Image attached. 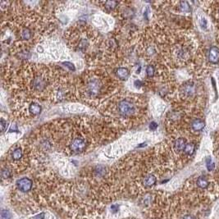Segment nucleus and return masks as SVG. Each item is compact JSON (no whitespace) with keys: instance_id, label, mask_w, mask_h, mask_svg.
Wrapping results in <instances>:
<instances>
[{"instance_id":"nucleus-28","label":"nucleus","mask_w":219,"mask_h":219,"mask_svg":"<svg viewBox=\"0 0 219 219\" xmlns=\"http://www.w3.org/2000/svg\"><path fill=\"white\" fill-rule=\"evenodd\" d=\"M183 219H194V217L191 215H186V217H184Z\"/></svg>"},{"instance_id":"nucleus-13","label":"nucleus","mask_w":219,"mask_h":219,"mask_svg":"<svg viewBox=\"0 0 219 219\" xmlns=\"http://www.w3.org/2000/svg\"><path fill=\"white\" fill-rule=\"evenodd\" d=\"M20 33H21V39L24 40H29L32 36L31 31L29 28H23Z\"/></svg>"},{"instance_id":"nucleus-5","label":"nucleus","mask_w":219,"mask_h":219,"mask_svg":"<svg viewBox=\"0 0 219 219\" xmlns=\"http://www.w3.org/2000/svg\"><path fill=\"white\" fill-rule=\"evenodd\" d=\"M86 147V140L83 137H76L70 144L71 150L75 153H81L85 150Z\"/></svg>"},{"instance_id":"nucleus-17","label":"nucleus","mask_w":219,"mask_h":219,"mask_svg":"<svg viewBox=\"0 0 219 219\" xmlns=\"http://www.w3.org/2000/svg\"><path fill=\"white\" fill-rule=\"evenodd\" d=\"M179 8L182 12H190L191 8L187 2H180L179 3Z\"/></svg>"},{"instance_id":"nucleus-2","label":"nucleus","mask_w":219,"mask_h":219,"mask_svg":"<svg viewBox=\"0 0 219 219\" xmlns=\"http://www.w3.org/2000/svg\"><path fill=\"white\" fill-rule=\"evenodd\" d=\"M102 87L103 86L99 80H98L96 78L89 79L86 83V92L90 96H95L101 92Z\"/></svg>"},{"instance_id":"nucleus-1","label":"nucleus","mask_w":219,"mask_h":219,"mask_svg":"<svg viewBox=\"0 0 219 219\" xmlns=\"http://www.w3.org/2000/svg\"><path fill=\"white\" fill-rule=\"evenodd\" d=\"M117 110L122 116H130L136 113V108L133 101L130 99H124L118 103Z\"/></svg>"},{"instance_id":"nucleus-24","label":"nucleus","mask_w":219,"mask_h":219,"mask_svg":"<svg viewBox=\"0 0 219 219\" xmlns=\"http://www.w3.org/2000/svg\"><path fill=\"white\" fill-rule=\"evenodd\" d=\"M64 65H66V67H68L71 71H75V67H74V65L71 62H64Z\"/></svg>"},{"instance_id":"nucleus-19","label":"nucleus","mask_w":219,"mask_h":219,"mask_svg":"<svg viewBox=\"0 0 219 219\" xmlns=\"http://www.w3.org/2000/svg\"><path fill=\"white\" fill-rule=\"evenodd\" d=\"M214 161L211 159L210 158H208L207 159H206V167H207V169L209 171V172H211V171H213V170L214 169Z\"/></svg>"},{"instance_id":"nucleus-12","label":"nucleus","mask_w":219,"mask_h":219,"mask_svg":"<svg viewBox=\"0 0 219 219\" xmlns=\"http://www.w3.org/2000/svg\"><path fill=\"white\" fill-rule=\"evenodd\" d=\"M29 112L33 115H38L41 112V106L36 103H32L29 106Z\"/></svg>"},{"instance_id":"nucleus-22","label":"nucleus","mask_w":219,"mask_h":219,"mask_svg":"<svg viewBox=\"0 0 219 219\" xmlns=\"http://www.w3.org/2000/svg\"><path fill=\"white\" fill-rule=\"evenodd\" d=\"M11 177V172L9 171L8 168H5V169H3L2 171V177L3 179H8Z\"/></svg>"},{"instance_id":"nucleus-16","label":"nucleus","mask_w":219,"mask_h":219,"mask_svg":"<svg viewBox=\"0 0 219 219\" xmlns=\"http://www.w3.org/2000/svg\"><path fill=\"white\" fill-rule=\"evenodd\" d=\"M194 151H195V144L194 143H187L184 149V153L187 155L190 156L194 153Z\"/></svg>"},{"instance_id":"nucleus-8","label":"nucleus","mask_w":219,"mask_h":219,"mask_svg":"<svg viewBox=\"0 0 219 219\" xmlns=\"http://www.w3.org/2000/svg\"><path fill=\"white\" fill-rule=\"evenodd\" d=\"M186 140L184 138H178L173 143V148L176 152L180 153L184 151V149L186 145Z\"/></svg>"},{"instance_id":"nucleus-18","label":"nucleus","mask_w":219,"mask_h":219,"mask_svg":"<svg viewBox=\"0 0 219 219\" xmlns=\"http://www.w3.org/2000/svg\"><path fill=\"white\" fill-rule=\"evenodd\" d=\"M117 4H118L117 2H115V1H107L104 3L105 8L108 10H113V8H115Z\"/></svg>"},{"instance_id":"nucleus-15","label":"nucleus","mask_w":219,"mask_h":219,"mask_svg":"<svg viewBox=\"0 0 219 219\" xmlns=\"http://www.w3.org/2000/svg\"><path fill=\"white\" fill-rule=\"evenodd\" d=\"M208 185H209V182H208L207 178H205L204 177H200L198 178V180H197V186H199L200 188H208Z\"/></svg>"},{"instance_id":"nucleus-4","label":"nucleus","mask_w":219,"mask_h":219,"mask_svg":"<svg viewBox=\"0 0 219 219\" xmlns=\"http://www.w3.org/2000/svg\"><path fill=\"white\" fill-rule=\"evenodd\" d=\"M47 86V80L42 76H36L31 82L32 89L36 92H41Z\"/></svg>"},{"instance_id":"nucleus-3","label":"nucleus","mask_w":219,"mask_h":219,"mask_svg":"<svg viewBox=\"0 0 219 219\" xmlns=\"http://www.w3.org/2000/svg\"><path fill=\"white\" fill-rule=\"evenodd\" d=\"M180 93L183 95L184 98L190 99L196 94V86L193 82H187L182 86L180 89Z\"/></svg>"},{"instance_id":"nucleus-9","label":"nucleus","mask_w":219,"mask_h":219,"mask_svg":"<svg viewBox=\"0 0 219 219\" xmlns=\"http://www.w3.org/2000/svg\"><path fill=\"white\" fill-rule=\"evenodd\" d=\"M190 126H191V129L194 131H200L205 126V122H204V121H203L202 119L196 118V119L192 121Z\"/></svg>"},{"instance_id":"nucleus-10","label":"nucleus","mask_w":219,"mask_h":219,"mask_svg":"<svg viewBox=\"0 0 219 219\" xmlns=\"http://www.w3.org/2000/svg\"><path fill=\"white\" fill-rule=\"evenodd\" d=\"M116 76L121 79V80H126L129 77V75H130V72L128 71L127 68H125V67H119L117 68L116 71Z\"/></svg>"},{"instance_id":"nucleus-11","label":"nucleus","mask_w":219,"mask_h":219,"mask_svg":"<svg viewBox=\"0 0 219 219\" xmlns=\"http://www.w3.org/2000/svg\"><path fill=\"white\" fill-rule=\"evenodd\" d=\"M156 181H157V179L153 175H148L144 179V185L148 187H151L155 185Z\"/></svg>"},{"instance_id":"nucleus-23","label":"nucleus","mask_w":219,"mask_h":219,"mask_svg":"<svg viewBox=\"0 0 219 219\" xmlns=\"http://www.w3.org/2000/svg\"><path fill=\"white\" fill-rule=\"evenodd\" d=\"M0 126H1V130L2 131H5V130L7 129V126H8V122L7 121L2 118L1 119V122H0Z\"/></svg>"},{"instance_id":"nucleus-14","label":"nucleus","mask_w":219,"mask_h":219,"mask_svg":"<svg viewBox=\"0 0 219 219\" xmlns=\"http://www.w3.org/2000/svg\"><path fill=\"white\" fill-rule=\"evenodd\" d=\"M23 152L21 148H16L15 150L12 153V158L15 161H18L21 158H22Z\"/></svg>"},{"instance_id":"nucleus-25","label":"nucleus","mask_w":219,"mask_h":219,"mask_svg":"<svg viewBox=\"0 0 219 219\" xmlns=\"http://www.w3.org/2000/svg\"><path fill=\"white\" fill-rule=\"evenodd\" d=\"M200 25H201V27L203 28H205L207 26V21L205 19H201L200 20Z\"/></svg>"},{"instance_id":"nucleus-27","label":"nucleus","mask_w":219,"mask_h":219,"mask_svg":"<svg viewBox=\"0 0 219 219\" xmlns=\"http://www.w3.org/2000/svg\"><path fill=\"white\" fill-rule=\"evenodd\" d=\"M150 127L151 130H155L156 128L158 127V125H157V123H156V122H152L151 124H150Z\"/></svg>"},{"instance_id":"nucleus-6","label":"nucleus","mask_w":219,"mask_h":219,"mask_svg":"<svg viewBox=\"0 0 219 219\" xmlns=\"http://www.w3.org/2000/svg\"><path fill=\"white\" fill-rule=\"evenodd\" d=\"M32 180L29 178H22L17 181V188L19 189L22 192L30 191L32 188Z\"/></svg>"},{"instance_id":"nucleus-26","label":"nucleus","mask_w":219,"mask_h":219,"mask_svg":"<svg viewBox=\"0 0 219 219\" xmlns=\"http://www.w3.org/2000/svg\"><path fill=\"white\" fill-rule=\"evenodd\" d=\"M119 209V207L117 205H112L111 206V210L112 212H113V213H116L117 211Z\"/></svg>"},{"instance_id":"nucleus-21","label":"nucleus","mask_w":219,"mask_h":219,"mask_svg":"<svg viewBox=\"0 0 219 219\" xmlns=\"http://www.w3.org/2000/svg\"><path fill=\"white\" fill-rule=\"evenodd\" d=\"M1 219H11V214L8 210H3L1 212Z\"/></svg>"},{"instance_id":"nucleus-7","label":"nucleus","mask_w":219,"mask_h":219,"mask_svg":"<svg viewBox=\"0 0 219 219\" xmlns=\"http://www.w3.org/2000/svg\"><path fill=\"white\" fill-rule=\"evenodd\" d=\"M208 61L210 62L211 63H217L219 62V49L217 47L210 48V49L208 51Z\"/></svg>"},{"instance_id":"nucleus-20","label":"nucleus","mask_w":219,"mask_h":219,"mask_svg":"<svg viewBox=\"0 0 219 219\" xmlns=\"http://www.w3.org/2000/svg\"><path fill=\"white\" fill-rule=\"evenodd\" d=\"M154 72H155V69L154 67L152 65H149L147 67H146V74L149 77H152L154 75Z\"/></svg>"}]
</instances>
